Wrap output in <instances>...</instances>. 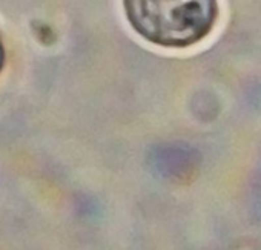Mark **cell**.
Listing matches in <instances>:
<instances>
[{"label": "cell", "instance_id": "obj_2", "mask_svg": "<svg viewBox=\"0 0 261 250\" xmlns=\"http://www.w3.org/2000/svg\"><path fill=\"white\" fill-rule=\"evenodd\" d=\"M2 62H4V52H2V48H0V66H2Z\"/></svg>", "mask_w": 261, "mask_h": 250}, {"label": "cell", "instance_id": "obj_1", "mask_svg": "<svg viewBox=\"0 0 261 250\" xmlns=\"http://www.w3.org/2000/svg\"><path fill=\"white\" fill-rule=\"evenodd\" d=\"M129 25L145 40L163 48H188L211 34L217 0H123Z\"/></svg>", "mask_w": 261, "mask_h": 250}]
</instances>
